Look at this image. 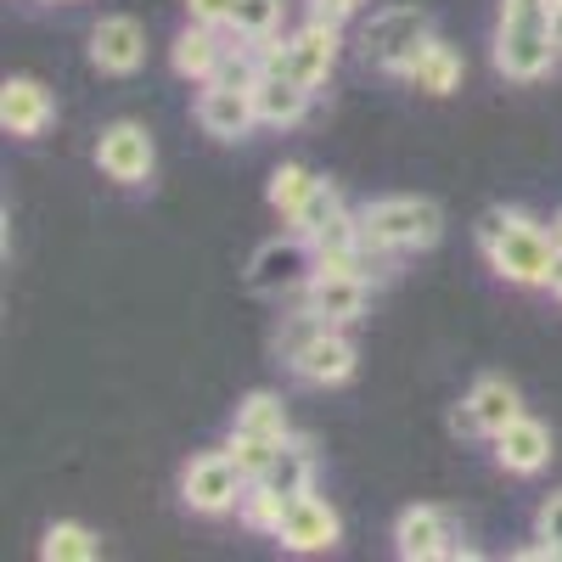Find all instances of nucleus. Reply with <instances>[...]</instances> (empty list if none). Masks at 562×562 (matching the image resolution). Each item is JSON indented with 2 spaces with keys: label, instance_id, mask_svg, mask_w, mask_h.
<instances>
[{
  "label": "nucleus",
  "instance_id": "obj_1",
  "mask_svg": "<svg viewBox=\"0 0 562 562\" xmlns=\"http://www.w3.org/2000/svg\"><path fill=\"white\" fill-rule=\"evenodd\" d=\"M557 0H501L495 68L518 85H535L557 68Z\"/></svg>",
  "mask_w": 562,
  "mask_h": 562
},
{
  "label": "nucleus",
  "instance_id": "obj_2",
  "mask_svg": "<svg viewBox=\"0 0 562 562\" xmlns=\"http://www.w3.org/2000/svg\"><path fill=\"white\" fill-rule=\"evenodd\" d=\"M479 248L490 259V270L512 288H546L551 281V231L540 220H529L524 209H490L479 220Z\"/></svg>",
  "mask_w": 562,
  "mask_h": 562
},
{
  "label": "nucleus",
  "instance_id": "obj_3",
  "mask_svg": "<svg viewBox=\"0 0 562 562\" xmlns=\"http://www.w3.org/2000/svg\"><path fill=\"white\" fill-rule=\"evenodd\" d=\"M366 254H422L445 237V209L434 198H378L360 209Z\"/></svg>",
  "mask_w": 562,
  "mask_h": 562
},
{
  "label": "nucleus",
  "instance_id": "obj_4",
  "mask_svg": "<svg viewBox=\"0 0 562 562\" xmlns=\"http://www.w3.org/2000/svg\"><path fill=\"white\" fill-rule=\"evenodd\" d=\"M434 40V18L422 12V7H383L378 18L366 23V40H360V52L371 68H383V74H400L416 63V52Z\"/></svg>",
  "mask_w": 562,
  "mask_h": 562
},
{
  "label": "nucleus",
  "instance_id": "obj_5",
  "mask_svg": "<svg viewBox=\"0 0 562 562\" xmlns=\"http://www.w3.org/2000/svg\"><path fill=\"white\" fill-rule=\"evenodd\" d=\"M248 495V479H243V467L231 461V450H203L186 461V473H180V501L203 512V518H225V512H237Z\"/></svg>",
  "mask_w": 562,
  "mask_h": 562
},
{
  "label": "nucleus",
  "instance_id": "obj_6",
  "mask_svg": "<svg viewBox=\"0 0 562 562\" xmlns=\"http://www.w3.org/2000/svg\"><path fill=\"white\" fill-rule=\"evenodd\" d=\"M153 164H158V147H153V135L147 124H135V119H119L97 135V169L113 180V186H140V180H153Z\"/></svg>",
  "mask_w": 562,
  "mask_h": 562
},
{
  "label": "nucleus",
  "instance_id": "obj_7",
  "mask_svg": "<svg viewBox=\"0 0 562 562\" xmlns=\"http://www.w3.org/2000/svg\"><path fill=\"white\" fill-rule=\"evenodd\" d=\"M276 540L288 551H299V557H315V551H333L344 540V524L315 490H304V495H288V512H281Z\"/></svg>",
  "mask_w": 562,
  "mask_h": 562
},
{
  "label": "nucleus",
  "instance_id": "obj_8",
  "mask_svg": "<svg viewBox=\"0 0 562 562\" xmlns=\"http://www.w3.org/2000/svg\"><path fill=\"white\" fill-rule=\"evenodd\" d=\"M304 270H315V254H310V243L299 237V231H288V237H270V243L254 254L248 288H254L259 299H276V293L299 288V281H310Z\"/></svg>",
  "mask_w": 562,
  "mask_h": 562
},
{
  "label": "nucleus",
  "instance_id": "obj_9",
  "mask_svg": "<svg viewBox=\"0 0 562 562\" xmlns=\"http://www.w3.org/2000/svg\"><path fill=\"white\" fill-rule=\"evenodd\" d=\"M198 124H203V135H214V140H243V135L259 124L254 85H220V79H209V85L198 90Z\"/></svg>",
  "mask_w": 562,
  "mask_h": 562
},
{
  "label": "nucleus",
  "instance_id": "obj_10",
  "mask_svg": "<svg viewBox=\"0 0 562 562\" xmlns=\"http://www.w3.org/2000/svg\"><path fill=\"white\" fill-rule=\"evenodd\" d=\"M304 304L321 310L326 321L349 326V321H360L366 304H371V281H366L360 270H310V281H304Z\"/></svg>",
  "mask_w": 562,
  "mask_h": 562
},
{
  "label": "nucleus",
  "instance_id": "obj_11",
  "mask_svg": "<svg viewBox=\"0 0 562 562\" xmlns=\"http://www.w3.org/2000/svg\"><path fill=\"white\" fill-rule=\"evenodd\" d=\"M338 29L344 23H321L310 18L293 40H288V79H299L304 90H321L338 68Z\"/></svg>",
  "mask_w": 562,
  "mask_h": 562
},
{
  "label": "nucleus",
  "instance_id": "obj_12",
  "mask_svg": "<svg viewBox=\"0 0 562 562\" xmlns=\"http://www.w3.org/2000/svg\"><path fill=\"white\" fill-rule=\"evenodd\" d=\"M90 63H97L102 74H113V79L140 74V63H147V29H140L135 18H102L97 29H90Z\"/></svg>",
  "mask_w": 562,
  "mask_h": 562
},
{
  "label": "nucleus",
  "instance_id": "obj_13",
  "mask_svg": "<svg viewBox=\"0 0 562 562\" xmlns=\"http://www.w3.org/2000/svg\"><path fill=\"white\" fill-rule=\"evenodd\" d=\"M495 461H501V473H512V479H535L540 467L551 461V428L535 422V416L506 422V428L495 434Z\"/></svg>",
  "mask_w": 562,
  "mask_h": 562
},
{
  "label": "nucleus",
  "instance_id": "obj_14",
  "mask_svg": "<svg viewBox=\"0 0 562 562\" xmlns=\"http://www.w3.org/2000/svg\"><path fill=\"white\" fill-rule=\"evenodd\" d=\"M355 366H360L355 344L344 338V326H333V333H321V338L293 360V378L310 383V389H338V383L355 378Z\"/></svg>",
  "mask_w": 562,
  "mask_h": 562
},
{
  "label": "nucleus",
  "instance_id": "obj_15",
  "mask_svg": "<svg viewBox=\"0 0 562 562\" xmlns=\"http://www.w3.org/2000/svg\"><path fill=\"white\" fill-rule=\"evenodd\" d=\"M52 119H57V102L40 79H7L0 85V124H7V135L34 140V135H45Z\"/></svg>",
  "mask_w": 562,
  "mask_h": 562
},
{
  "label": "nucleus",
  "instance_id": "obj_16",
  "mask_svg": "<svg viewBox=\"0 0 562 562\" xmlns=\"http://www.w3.org/2000/svg\"><path fill=\"white\" fill-rule=\"evenodd\" d=\"M456 546L450 524H445V512L439 506H405L400 512V524H394V551L405 562H434Z\"/></svg>",
  "mask_w": 562,
  "mask_h": 562
},
{
  "label": "nucleus",
  "instance_id": "obj_17",
  "mask_svg": "<svg viewBox=\"0 0 562 562\" xmlns=\"http://www.w3.org/2000/svg\"><path fill=\"white\" fill-rule=\"evenodd\" d=\"M310 97H315V90H304V85H299V79H288V74H259V79H254V108H259V124H276V130L304 124Z\"/></svg>",
  "mask_w": 562,
  "mask_h": 562
},
{
  "label": "nucleus",
  "instance_id": "obj_18",
  "mask_svg": "<svg viewBox=\"0 0 562 562\" xmlns=\"http://www.w3.org/2000/svg\"><path fill=\"white\" fill-rule=\"evenodd\" d=\"M220 57H225V45H220V34H214L209 23H186V29L175 34V45H169L175 74L192 79V85H209L214 68H220Z\"/></svg>",
  "mask_w": 562,
  "mask_h": 562
},
{
  "label": "nucleus",
  "instance_id": "obj_19",
  "mask_svg": "<svg viewBox=\"0 0 562 562\" xmlns=\"http://www.w3.org/2000/svg\"><path fill=\"white\" fill-rule=\"evenodd\" d=\"M405 79H411V90H422V97H450V90L461 85V57H456V45L434 34V40L416 52V63L405 68Z\"/></svg>",
  "mask_w": 562,
  "mask_h": 562
},
{
  "label": "nucleus",
  "instance_id": "obj_20",
  "mask_svg": "<svg viewBox=\"0 0 562 562\" xmlns=\"http://www.w3.org/2000/svg\"><path fill=\"white\" fill-rule=\"evenodd\" d=\"M259 484L276 490V495H304V490H315V445L299 439V434H288V439H281V450H276V461H270V473H265Z\"/></svg>",
  "mask_w": 562,
  "mask_h": 562
},
{
  "label": "nucleus",
  "instance_id": "obj_21",
  "mask_svg": "<svg viewBox=\"0 0 562 562\" xmlns=\"http://www.w3.org/2000/svg\"><path fill=\"white\" fill-rule=\"evenodd\" d=\"M467 405L479 411V428H484V439H495L506 422H518L524 416V394L512 389L506 378H479L473 383V394H467Z\"/></svg>",
  "mask_w": 562,
  "mask_h": 562
},
{
  "label": "nucleus",
  "instance_id": "obj_22",
  "mask_svg": "<svg viewBox=\"0 0 562 562\" xmlns=\"http://www.w3.org/2000/svg\"><path fill=\"white\" fill-rule=\"evenodd\" d=\"M237 428H243V434H259V439H288L293 422H288V405H281V394L254 389V394L237 405Z\"/></svg>",
  "mask_w": 562,
  "mask_h": 562
},
{
  "label": "nucleus",
  "instance_id": "obj_23",
  "mask_svg": "<svg viewBox=\"0 0 562 562\" xmlns=\"http://www.w3.org/2000/svg\"><path fill=\"white\" fill-rule=\"evenodd\" d=\"M40 557L45 562H97L102 540H97V529H85V524H52L45 540H40Z\"/></svg>",
  "mask_w": 562,
  "mask_h": 562
},
{
  "label": "nucleus",
  "instance_id": "obj_24",
  "mask_svg": "<svg viewBox=\"0 0 562 562\" xmlns=\"http://www.w3.org/2000/svg\"><path fill=\"white\" fill-rule=\"evenodd\" d=\"M315 186H321V175H310L304 164H281V169L270 175V209H276L281 220H293V214L310 203Z\"/></svg>",
  "mask_w": 562,
  "mask_h": 562
},
{
  "label": "nucleus",
  "instance_id": "obj_25",
  "mask_svg": "<svg viewBox=\"0 0 562 562\" xmlns=\"http://www.w3.org/2000/svg\"><path fill=\"white\" fill-rule=\"evenodd\" d=\"M281 18H288V0H237L225 29L237 40H270L281 29Z\"/></svg>",
  "mask_w": 562,
  "mask_h": 562
},
{
  "label": "nucleus",
  "instance_id": "obj_26",
  "mask_svg": "<svg viewBox=\"0 0 562 562\" xmlns=\"http://www.w3.org/2000/svg\"><path fill=\"white\" fill-rule=\"evenodd\" d=\"M333 326H338V321H326L321 310H310V304H304V315H288V321H281V333H276V355L293 366V360L321 338V333H333Z\"/></svg>",
  "mask_w": 562,
  "mask_h": 562
},
{
  "label": "nucleus",
  "instance_id": "obj_27",
  "mask_svg": "<svg viewBox=\"0 0 562 562\" xmlns=\"http://www.w3.org/2000/svg\"><path fill=\"white\" fill-rule=\"evenodd\" d=\"M281 512H288V495H276V490H265V484H248V495H243V506H237V518H243V529L276 540Z\"/></svg>",
  "mask_w": 562,
  "mask_h": 562
},
{
  "label": "nucleus",
  "instance_id": "obj_28",
  "mask_svg": "<svg viewBox=\"0 0 562 562\" xmlns=\"http://www.w3.org/2000/svg\"><path fill=\"white\" fill-rule=\"evenodd\" d=\"M231 461L243 467V479L248 484H259L265 473H270V461H276V450H281V439H259V434H243V428H231Z\"/></svg>",
  "mask_w": 562,
  "mask_h": 562
},
{
  "label": "nucleus",
  "instance_id": "obj_29",
  "mask_svg": "<svg viewBox=\"0 0 562 562\" xmlns=\"http://www.w3.org/2000/svg\"><path fill=\"white\" fill-rule=\"evenodd\" d=\"M338 209H344V198H338V186H333V180H321V186H315V192H310V203H304V209H299V214H293L288 225H293V231H299V237L310 243V237H315V231H321L326 220H333Z\"/></svg>",
  "mask_w": 562,
  "mask_h": 562
},
{
  "label": "nucleus",
  "instance_id": "obj_30",
  "mask_svg": "<svg viewBox=\"0 0 562 562\" xmlns=\"http://www.w3.org/2000/svg\"><path fill=\"white\" fill-rule=\"evenodd\" d=\"M231 7H237V0H186V23L225 29V23H231Z\"/></svg>",
  "mask_w": 562,
  "mask_h": 562
},
{
  "label": "nucleus",
  "instance_id": "obj_31",
  "mask_svg": "<svg viewBox=\"0 0 562 562\" xmlns=\"http://www.w3.org/2000/svg\"><path fill=\"white\" fill-rule=\"evenodd\" d=\"M535 535H540V540H557V546H562V490L540 501V512H535Z\"/></svg>",
  "mask_w": 562,
  "mask_h": 562
},
{
  "label": "nucleus",
  "instance_id": "obj_32",
  "mask_svg": "<svg viewBox=\"0 0 562 562\" xmlns=\"http://www.w3.org/2000/svg\"><path fill=\"white\" fill-rule=\"evenodd\" d=\"M360 7H366V0H310V18H321V23H349Z\"/></svg>",
  "mask_w": 562,
  "mask_h": 562
},
{
  "label": "nucleus",
  "instance_id": "obj_33",
  "mask_svg": "<svg viewBox=\"0 0 562 562\" xmlns=\"http://www.w3.org/2000/svg\"><path fill=\"white\" fill-rule=\"evenodd\" d=\"M450 434H461V439H484V428H479V411L473 405H450Z\"/></svg>",
  "mask_w": 562,
  "mask_h": 562
},
{
  "label": "nucleus",
  "instance_id": "obj_34",
  "mask_svg": "<svg viewBox=\"0 0 562 562\" xmlns=\"http://www.w3.org/2000/svg\"><path fill=\"white\" fill-rule=\"evenodd\" d=\"M546 293H551V299H557V304H562V254H557V259H551V281H546Z\"/></svg>",
  "mask_w": 562,
  "mask_h": 562
},
{
  "label": "nucleus",
  "instance_id": "obj_35",
  "mask_svg": "<svg viewBox=\"0 0 562 562\" xmlns=\"http://www.w3.org/2000/svg\"><path fill=\"white\" fill-rule=\"evenodd\" d=\"M546 231H551V248H557V254H562V209H557V214H551V225H546Z\"/></svg>",
  "mask_w": 562,
  "mask_h": 562
},
{
  "label": "nucleus",
  "instance_id": "obj_36",
  "mask_svg": "<svg viewBox=\"0 0 562 562\" xmlns=\"http://www.w3.org/2000/svg\"><path fill=\"white\" fill-rule=\"evenodd\" d=\"M557 52H562V7H557Z\"/></svg>",
  "mask_w": 562,
  "mask_h": 562
},
{
  "label": "nucleus",
  "instance_id": "obj_37",
  "mask_svg": "<svg viewBox=\"0 0 562 562\" xmlns=\"http://www.w3.org/2000/svg\"><path fill=\"white\" fill-rule=\"evenodd\" d=\"M557 7H562V0H557Z\"/></svg>",
  "mask_w": 562,
  "mask_h": 562
}]
</instances>
